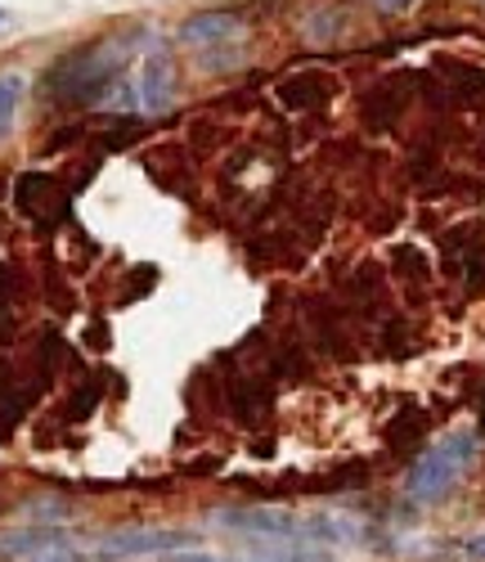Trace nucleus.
I'll use <instances>...</instances> for the list:
<instances>
[{
    "mask_svg": "<svg viewBox=\"0 0 485 562\" xmlns=\"http://www.w3.org/2000/svg\"><path fill=\"white\" fill-rule=\"evenodd\" d=\"M476 432H450L441 437L431 450L418 454V463L409 468V477H405V495L414 504H441L463 477H467V468L476 463Z\"/></svg>",
    "mask_w": 485,
    "mask_h": 562,
    "instance_id": "f257e3e1",
    "label": "nucleus"
},
{
    "mask_svg": "<svg viewBox=\"0 0 485 562\" xmlns=\"http://www.w3.org/2000/svg\"><path fill=\"white\" fill-rule=\"evenodd\" d=\"M131 50H135V45H126V36H104L94 45H81L77 55H68L55 68V81H59V90L68 100H86L131 59Z\"/></svg>",
    "mask_w": 485,
    "mask_h": 562,
    "instance_id": "f03ea898",
    "label": "nucleus"
},
{
    "mask_svg": "<svg viewBox=\"0 0 485 562\" xmlns=\"http://www.w3.org/2000/svg\"><path fill=\"white\" fill-rule=\"evenodd\" d=\"M176 41L184 45V50L199 55L203 64H212V55L221 50V45H243L248 41V23H243L238 14H229V10H199V14H189L176 27Z\"/></svg>",
    "mask_w": 485,
    "mask_h": 562,
    "instance_id": "7ed1b4c3",
    "label": "nucleus"
},
{
    "mask_svg": "<svg viewBox=\"0 0 485 562\" xmlns=\"http://www.w3.org/2000/svg\"><path fill=\"white\" fill-rule=\"evenodd\" d=\"M193 544L189 531H171V527H122L109 531L94 544V558L100 562H126V558H149V553H176Z\"/></svg>",
    "mask_w": 485,
    "mask_h": 562,
    "instance_id": "20e7f679",
    "label": "nucleus"
},
{
    "mask_svg": "<svg viewBox=\"0 0 485 562\" xmlns=\"http://www.w3.org/2000/svg\"><path fill=\"white\" fill-rule=\"evenodd\" d=\"M131 90H135L139 113H167L171 109V100H176V59H171L167 45H154V50L135 64Z\"/></svg>",
    "mask_w": 485,
    "mask_h": 562,
    "instance_id": "39448f33",
    "label": "nucleus"
},
{
    "mask_svg": "<svg viewBox=\"0 0 485 562\" xmlns=\"http://www.w3.org/2000/svg\"><path fill=\"white\" fill-rule=\"evenodd\" d=\"M68 549V536L59 527H19V531H0V558H41Z\"/></svg>",
    "mask_w": 485,
    "mask_h": 562,
    "instance_id": "423d86ee",
    "label": "nucleus"
},
{
    "mask_svg": "<svg viewBox=\"0 0 485 562\" xmlns=\"http://www.w3.org/2000/svg\"><path fill=\"white\" fill-rule=\"evenodd\" d=\"M27 81L19 72H0V135L14 126V113H19V100H23Z\"/></svg>",
    "mask_w": 485,
    "mask_h": 562,
    "instance_id": "0eeeda50",
    "label": "nucleus"
},
{
    "mask_svg": "<svg viewBox=\"0 0 485 562\" xmlns=\"http://www.w3.org/2000/svg\"><path fill=\"white\" fill-rule=\"evenodd\" d=\"M32 562H90V558L68 544V549H55V553H41V558H32Z\"/></svg>",
    "mask_w": 485,
    "mask_h": 562,
    "instance_id": "6e6552de",
    "label": "nucleus"
},
{
    "mask_svg": "<svg viewBox=\"0 0 485 562\" xmlns=\"http://www.w3.org/2000/svg\"><path fill=\"white\" fill-rule=\"evenodd\" d=\"M373 5L382 10V14H405V10H414L418 0H373Z\"/></svg>",
    "mask_w": 485,
    "mask_h": 562,
    "instance_id": "1a4fd4ad",
    "label": "nucleus"
},
{
    "mask_svg": "<svg viewBox=\"0 0 485 562\" xmlns=\"http://www.w3.org/2000/svg\"><path fill=\"white\" fill-rule=\"evenodd\" d=\"M167 562H216L212 553H167Z\"/></svg>",
    "mask_w": 485,
    "mask_h": 562,
    "instance_id": "9d476101",
    "label": "nucleus"
},
{
    "mask_svg": "<svg viewBox=\"0 0 485 562\" xmlns=\"http://www.w3.org/2000/svg\"><path fill=\"white\" fill-rule=\"evenodd\" d=\"M467 553H472V558H485V536H472V540H467Z\"/></svg>",
    "mask_w": 485,
    "mask_h": 562,
    "instance_id": "9b49d317",
    "label": "nucleus"
},
{
    "mask_svg": "<svg viewBox=\"0 0 485 562\" xmlns=\"http://www.w3.org/2000/svg\"><path fill=\"white\" fill-rule=\"evenodd\" d=\"M0 23H5V10H0Z\"/></svg>",
    "mask_w": 485,
    "mask_h": 562,
    "instance_id": "f8f14e48",
    "label": "nucleus"
}]
</instances>
